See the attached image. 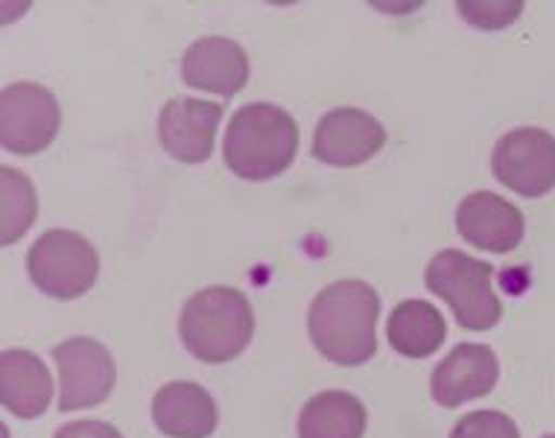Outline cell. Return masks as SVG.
Returning <instances> with one entry per match:
<instances>
[{
	"mask_svg": "<svg viewBox=\"0 0 555 438\" xmlns=\"http://www.w3.org/2000/svg\"><path fill=\"white\" fill-rule=\"evenodd\" d=\"M386 129L369 112L334 108L317 124L313 158L331 167H357L384 150Z\"/></svg>",
	"mask_w": 555,
	"mask_h": 438,
	"instance_id": "obj_9",
	"label": "cell"
},
{
	"mask_svg": "<svg viewBox=\"0 0 555 438\" xmlns=\"http://www.w3.org/2000/svg\"><path fill=\"white\" fill-rule=\"evenodd\" d=\"M544 438H555V436H544Z\"/></svg>",
	"mask_w": 555,
	"mask_h": 438,
	"instance_id": "obj_22",
	"label": "cell"
},
{
	"mask_svg": "<svg viewBox=\"0 0 555 438\" xmlns=\"http://www.w3.org/2000/svg\"><path fill=\"white\" fill-rule=\"evenodd\" d=\"M491 275L494 269L486 260L470 258L456 248H444L430 260L424 281L433 296L448 301L456 322L465 331H489L503 315V305L491 286Z\"/></svg>",
	"mask_w": 555,
	"mask_h": 438,
	"instance_id": "obj_4",
	"label": "cell"
},
{
	"mask_svg": "<svg viewBox=\"0 0 555 438\" xmlns=\"http://www.w3.org/2000/svg\"><path fill=\"white\" fill-rule=\"evenodd\" d=\"M184 348L202 362H229L246 351L255 334V313L249 298L234 286H208L188 305L179 319Z\"/></svg>",
	"mask_w": 555,
	"mask_h": 438,
	"instance_id": "obj_3",
	"label": "cell"
},
{
	"mask_svg": "<svg viewBox=\"0 0 555 438\" xmlns=\"http://www.w3.org/2000/svg\"><path fill=\"white\" fill-rule=\"evenodd\" d=\"M365 407L348 391H322L298 415V438H363Z\"/></svg>",
	"mask_w": 555,
	"mask_h": 438,
	"instance_id": "obj_17",
	"label": "cell"
},
{
	"mask_svg": "<svg viewBox=\"0 0 555 438\" xmlns=\"http://www.w3.org/2000/svg\"><path fill=\"white\" fill-rule=\"evenodd\" d=\"M460 15L468 21L470 27L477 29H503L508 24H515L520 18V12H524V3L520 0H477V3H460L456 7Z\"/></svg>",
	"mask_w": 555,
	"mask_h": 438,
	"instance_id": "obj_19",
	"label": "cell"
},
{
	"mask_svg": "<svg viewBox=\"0 0 555 438\" xmlns=\"http://www.w3.org/2000/svg\"><path fill=\"white\" fill-rule=\"evenodd\" d=\"M222 120L220 103H205L193 96H176L158 115V141L182 164L208 162L214 153V138Z\"/></svg>",
	"mask_w": 555,
	"mask_h": 438,
	"instance_id": "obj_10",
	"label": "cell"
},
{
	"mask_svg": "<svg viewBox=\"0 0 555 438\" xmlns=\"http://www.w3.org/2000/svg\"><path fill=\"white\" fill-rule=\"evenodd\" d=\"M498 377L500 362L489 345L462 343L433 369V400L444 410H453L468 400L489 395L498 386Z\"/></svg>",
	"mask_w": 555,
	"mask_h": 438,
	"instance_id": "obj_11",
	"label": "cell"
},
{
	"mask_svg": "<svg viewBox=\"0 0 555 438\" xmlns=\"http://www.w3.org/2000/svg\"><path fill=\"white\" fill-rule=\"evenodd\" d=\"M298 153V124L272 103H249L234 112L225 132V167L246 181H269L289 170Z\"/></svg>",
	"mask_w": 555,
	"mask_h": 438,
	"instance_id": "obj_2",
	"label": "cell"
},
{
	"mask_svg": "<svg viewBox=\"0 0 555 438\" xmlns=\"http://www.w3.org/2000/svg\"><path fill=\"white\" fill-rule=\"evenodd\" d=\"M217 403L199 383L176 381L155 391L153 421L170 438H208L217 429Z\"/></svg>",
	"mask_w": 555,
	"mask_h": 438,
	"instance_id": "obj_14",
	"label": "cell"
},
{
	"mask_svg": "<svg viewBox=\"0 0 555 438\" xmlns=\"http://www.w3.org/2000/svg\"><path fill=\"white\" fill-rule=\"evenodd\" d=\"M448 336V324L439 307L422 298H410L395 307L389 315V343L398 353L412 357V360H424L441 348Z\"/></svg>",
	"mask_w": 555,
	"mask_h": 438,
	"instance_id": "obj_16",
	"label": "cell"
},
{
	"mask_svg": "<svg viewBox=\"0 0 555 438\" xmlns=\"http://www.w3.org/2000/svg\"><path fill=\"white\" fill-rule=\"evenodd\" d=\"M450 438H520V429L508 415L498 410L470 412L453 427Z\"/></svg>",
	"mask_w": 555,
	"mask_h": 438,
	"instance_id": "obj_20",
	"label": "cell"
},
{
	"mask_svg": "<svg viewBox=\"0 0 555 438\" xmlns=\"http://www.w3.org/2000/svg\"><path fill=\"white\" fill-rule=\"evenodd\" d=\"M62 108L53 91L36 82H12L0 94V143L12 155H39L56 141Z\"/></svg>",
	"mask_w": 555,
	"mask_h": 438,
	"instance_id": "obj_6",
	"label": "cell"
},
{
	"mask_svg": "<svg viewBox=\"0 0 555 438\" xmlns=\"http://www.w3.org/2000/svg\"><path fill=\"white\" fill-rule=\"evenodd\" d=\"M53 377L41 357L10 348L0 357V400L18 418H39L50 407Z\"/></svg>",
	"mask_w": 555,
	"mask_h": 438,
	"instance_id": "obj_15",
	"label": "cell"
},
{
	"mask_svg": "<svg viewBox=\"0 0 555 438\" xmlns=\"http://www.w3.org/2000/svg\"><path fill=\"white\" fill-rule=\"evenodd\" d=\"M53 438H124L120 429L106 424V421H74L56 429Z\"/></svg>",
	"mask_w": 555,
	"mask_h": 438,
	"instance_id": "obj_21",
	"label": "cell"
},
{
	"mask_svg": "<svg viewBox=\"0 0 555 438\" xmlns=\"http://www.w3.org/2000/svg\"><path fill=\"white\" fill-rule=\"evenodd\" d=\"M182 79L188 88L214 91L231 100L249 82V56L237 41L225 36H208L184 50Z\"/></svg>",
	"mask_w": 555,
	"mask_h": 438,
	"instance_id": "obj_13",
	"label": "cell"
},
{
	"mask_svg": "<svg viewBox=\"0 0 555 438\" xmlns=\"http://www.w3.org/2000/svg\"><path fill=\"white\" fill-rule=\"evenodd\" d=\"M380 298L365 281H336L325 286L307 313V331L317 351L336 365H363L377 351Z\"/></svg>",
	"mask_w": 555,
	"mask_h": 438,
	"instance_id": "obj_1",
	"label": "cell"
},
{
	"mask_svg": "<svg viewBox=\"0 0 555 438\" xmlns=\"http://www.w3.org/2000/svg\"><path fill=\"white\" fill-rule=\"evenodd\" d=\"M53 360L62 377V391H59L62 412L100 407L115 389V360L106 351V345H100L96 339L74 336V339L53 345Z\"/></svg>",
	"mask_w": 555,
	"mask_h": 438,
	"instance_id": "obj_8",
	"label": "cell"
},
{
	"mask_svg": "<svg viewBox=\"0 0 555 438\" xmlns=\"http://www.w3.org/2000/svg\"><path fill=\"white\" fill-rule=\"evenodd\" d=\"M491 170L517 196H546L555 188V138L538 126L512 129L494 146Z\"/></svg>",
	"mask_w": 555,
	"mask_h": 438,
	"instance_id": "obj_7",
	"label": "cell"
},
{
	"mask_svg": "<svg viewBox=\"0 0 555 438\" xmlns=\"http://www.w3.org/2000/svg\"><path fill=\"white\" fill-rule=\"evenodd\" d=\"M456 231L474 248L508 255L520 246L527 222H524V214L508 199L491 191H477L460 202Z\"/></svg>",
	"mask_w": 555,
	"mask_h": 438,
	"instance_id": "obj_12",
	"label": "cell"
},
{
	"mask_svg": "<svg viewBox=\"0 0 555 438\" xmlns=\"http://www.w3.org/2000/svg\"><path fill=\"white\" fill-rule=\"evenodd\" d=\"M0 193H3V246H12L29 231L39 202H36L33 181L15 167L0 170Z\"/></svg>",
	"mask_w": 555,
	"mask_h": 438,
	"instance_id": "obj_18",
	"label": "cell"
},
{
	"mask_svg": "<svg viewBox=\"0 0 555 438\" xmlns=\"http://www.w3.org/2000/svg\"><path fill=\"white\" fill-rule=\"evenodd\" d=\"M27 272L41 293L59 301L86 296L100 275V258L82 234L53 229L41 234L27 255Z\"/></svg>",
	"mask_w": 555,
	"mask_h": 438,
	"instance_id": "obj_5",
	"label": "cell"
}]
</instances>
